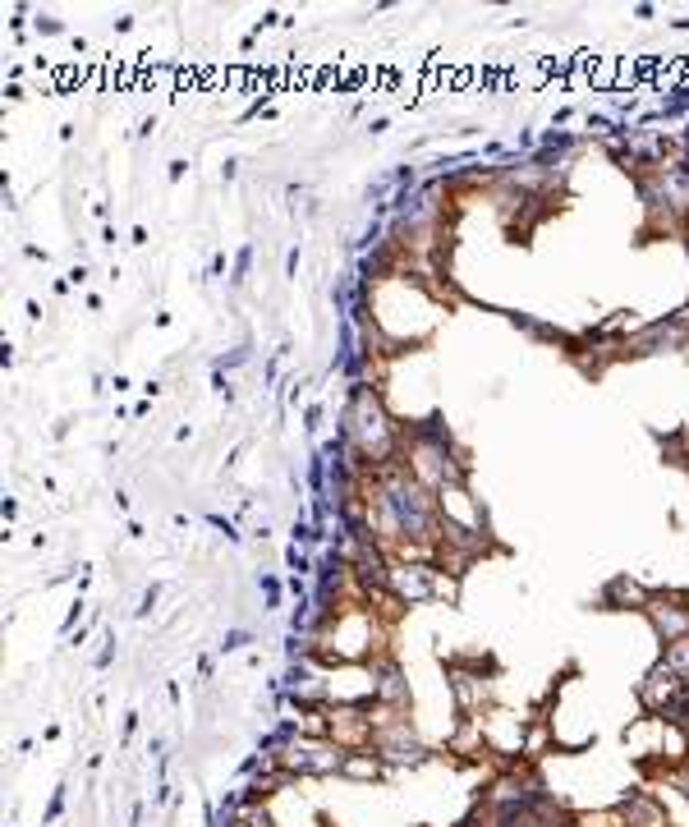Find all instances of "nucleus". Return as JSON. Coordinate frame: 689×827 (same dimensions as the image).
<instances>
[{
    "mask_svg": "<svg viewBox=\"0 0 689 827\" xmlns=\"http://www.w3.org/2000/svg\"><path fill=\"white\" fill-rule=\"evenodd\" d=\"M345 432H350V442L359 446L368 460H377V465H382L386 451H391V442H396V432H391V423H386L382 405H377V396H368V391L354 396V409H350Z\"/></svg>",
    "mask_w": 689,
    "mask_h": 827,
    "instance_id": "f257e3e1",
    "label": "nucleus"
}]
</instances>
